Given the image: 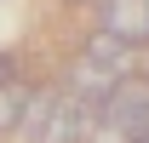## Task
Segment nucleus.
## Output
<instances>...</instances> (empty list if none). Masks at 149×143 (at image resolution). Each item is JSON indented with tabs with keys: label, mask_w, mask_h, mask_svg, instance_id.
Listing matches in <instances>:
<instances>
[{
	"label": "nucleus",
	"mask_w": 149,
	"mask_h": 143,
	"mask_svg": "<svg viewBox=\"0 0 149 143\" xmlns=\"http://www.w3.org/2000/svg\"><path fill=\"white\" fill-rule=\"evenodd\" d=\"M103 115V126L109 132H120V137L143 143L149 137V74H126V80H115L109 103L97 109Z\"/></svg>",
	"instance_id": "1"
},
{
	"label": "nucleus",
	"mask_w": 149,
	"mask_h": 143,
	"mask_svg": "<svg viewBox=\"0 0 149 143\" xmlns=\"http://www.w3.org/2000/svg\"><path fill=\"white\" fill-rule=\"evenodd\" d=\"M103 35L126 40V46L149 40V0H103Z\"/></svg>",
	"instance_id": "2"
},
{
	"label": "nucleus",
	"mask_w": 149,
	"mask_h": 143,
	"mask_svg": "<svg viewBox=\"0 0 149 143\" xmlns=\"http://www.w3.org/2000/svg\"><path fill=\"white\" fill-rule=\"evenodd\" d=\"M92 109H80L74 97H63L57 92V109H52V120H46V132H40V143H86V132H92Z\"/></svg>",
	"instance_id": "3"
},
{
	"label": "nucleus",
	"mask_w": 149,
	"mask_h": 143,
	"mask_svg": "<svg viewBox=\"0 0 149 143\" xmlns=\"http://www.w3.org/2000/svg\"><path fill=\"white\" fill-rule=\"evenodd\" d=\"M80 57H92L97 69H109L115 80H126V74H132V63H138V52H132L126 40H115V35H103V29H97V35L86 40V52H80Z\"/></svg>",
	"instance_id": "4"
},
{
	"label": "nucleus",
	"mask_w": 149,
	"mask_h": 143,
	"mask_svg": "<svg viewBox=\"0 0 149 143\" xmlns=\"http://www.w3.org/2000/svg\"><path fill=\"white\" fill-rule=\"evenodd\" d=\"M52 109H57V92H29V103H23V115H17V137L23 143H40Z\"/></svg>",
	"instance_id": "5"
},
{
	"label": "nucleus",
	"mask_w": 149,
	"mask_h": 143,
	"mask_svg": "<svg viewBox=\"0 0 149 143\" xmlns=\"http://www.w3.org/2000/svg\"><path fill=\"white\" fill-rule=\"evenodd\" d=\"M23 103H29V92H23V86H0V132H17Z\"/></svg>",
	"instance_id": "6"
},
{
	"label": "nucleus",
	"mask_w": 149,
	"mask_h": 143,
	"mask_svg": "<svg viewBox=\"0 0 149 143\" xmlns=\"http://www.w3.org/2000/svg\"><path fill=\"white\" fill-rule=\"evenodd\" d=\"M92 143H132V137H120V132H109V126H97V132H92Z\"/></svg>",
	"instance_id": "7"
},
{
	"label": "nucleus",
	"mask_w": 149,
	"mask_h": 143,
	"mask_svg": "<svg viewBox=\"0 0 149 143\" xmlns=\"http://www.w3.org/2000/svg\"><path fill=\"white\" fill-rule=\"evenodd\" d=\"M12 74H17V69H12V57H0V86H12Z\"/></svg>",
	"instance_id": "8"
},
{
	"label": "nucleus",
	"mask_w": 149,
	"mask_h": 143,
	"mask_svg": "<svg viewBox=\"0 0 149 143\" xmlns=\"http://www.w3.org/2000/svg\"><path fill=\"white\" fill-rule=\"evenodd\" d=\"M143 143H149V137H143Z\"/></svg>",
	"instance_id": "9"
}]
</instances>
